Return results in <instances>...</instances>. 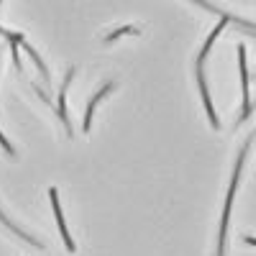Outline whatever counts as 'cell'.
Returning <instances> with one entry per match:
<instances>
[{
    "mask_svg": "<svg viewBox=\"0 0 256 256\" xmlns=\"http://www.w3.org/2000/svg\"><path fill=\"white\" fill-rule=\"evenodd\" d=\"M126 34H138V28H134V26H123V28H118V31H113V34L108 36V41H116L118 36H126Z\"/></svg>",
    "mask_w": 256,
    "mask_h": 256,
    "instance_id": "cell-9",
    "label": "cell"
},
{
    "mask_svg": "<svg viewBox=\"0 0 256 256\" xmlns=\"http://www.w3.org/2000/svg\"><path fill=\"white\" fill-rule=\"evenodd\" d=\"M244 241H246V244H248V246H256V238H251V236H246V238H244Z\"/></svg>",
    "mask_w": 256,
    "mask_h": 256,
    "instance_id": "cell-11",
    "label": "cell"
},
{
    "mask_svg": "<svg viewBox=\"0 0 256 256\" xmlns=\"http://www.w3.org/2000/svg\"><path fill=\"white\" fill-rule=\"evenodd\" d=\"M20 46H24V49H26V54H28V56L34 59V64H36V67H38V72H41V77H44V80H46V88H49V82H52V80H49V70H46V64H44V62H41V56H38V52H36V49H34L31 44H28V41H24V44H20Z\"/></svg>",
    "mask_w": 256,
    "mask_h": 256,
    "instance_id": "cell-7",
    "label": "cell"
},
{
    "mask_svg": "<svg viewBox=\"0 0 256 256\" xmlns=\"http://www.w3.org/2000/svg\"><path fill=\"white\" fill-rule=\"evenodd\" d=\"M116 88V84L113 82H108V84H102V88L98 90V95L90 100V105H88V110H84V131H90V126H92V113H95V108H98V102L105 98V95H108L110 90Z\"/></svg>",
    "mask_w": 256,
    "mask_h": 256,
    "instance_id": "cell-6",
    "label": "cell"
},
{
    "mask_svg": "<svg viewBox=\"0 0 256 256\" xmlns=\"http://www.w3.org/2000/svg\"><path fill=\"white\" fill-rule=\"evenodd\" d=\"M195 72H198V84H200V92H202V102H205V110H208L210 126H212V128H220V120H218L216 110H212V102H210V90H208V84H205V72H202V67H198Z\"/></svg>",
    "mask_w": 256,
    "mask_h": 256,
    "instance_id": "cell-5",
    "label": "cell"
},
{
    "mask_svg": "<svg viewBox=\"0 0 256 256\" xmlns=\"http://www.w3.org/2000/svg\"><path fill=\"white\" fill-rule=\"evenodd\" d=\"M248 152V144L241 148V154L236 159V169H233V180H230V190H228V200L223 208V220H220V238H218V256H226V233H228V220H230V208H233V198H236V187L241 180V169H244V159Z\"/></svg>",
    "mask_w": 256,
    "mask_h": 256,
    "instance_id": "cell-1",
    "label": "cell"
},
{
    "mask_svg": "<svg viewBox=\"0 0 256 256\" xmlns=\"http://www.w3.org/2000/svg\"><path fill=\"white\" fill-rule=\"evenodd\" d=\"M0 146H3V148H6V152H8V154H10V156H16V148H13V146H10V144H8V138H6V136H3V134H0Z\"/></svg>",
    "mask_w": 256,
    "mask_h": 256,
    "instance_id": "cell-10",
    "label": "cell"
},
{
    "mask_svg": "<svg viewBox=\"0 0 256 256\" xmlns=\"http://www.w3.org/2000/svg\"><path fill=\"white\" fill-rule=\"evenodd\" d=\"M226 24H228V20H223V24H218L216 28H212V34H210V38H208V44L202 46V52H200V56H198V67H202V64H205V56L210 54V46L212 44H216V38L223 34V28H226Z\"/></svg>",
    "mask_w": 256,
    "mask_h": 256,
    "instance_id": "cell-8",
    "label": "cell"
},
{
    "mask_svg": "<svg viewBox=\"0 0 256 256\" xmlns=\"http://www.w3.org/2000/svg\"><path fill=\"white\" fill-rule=\"evenodd\" d=\"M49 198H52V205H54V216H56V226H59V233H62V238H64V246H67V251H74V241H72L70 230H67V220H64V216H62L59 195H56V190H54V187L49 190Z\"/></svg>",
    "mask_w": 256,
    "mask_h": 256,
    "instance_id": "cell-3",
    "label": "cell"
},
{
    "mask_svg": "<svg viewBox=\"0 0 256 256\" xmlns=\"http://www.w3.org/2000/svg\"><path fill=\"white\" fill-rule=\"evenodd\" d=\"M74 67L67 72V77H64V84H62V90H59V102H56V110H59V118L64 120V126H67V134L72 136V126H70V113H67V88L72 84V80H74Z\"/></svg>",
    "mask_w": 256,
    "mask_h": 256,
    "instance_id": "cell-4",
    "label": "cell"
},
{
    "mask_svg": "<svg viewBox=\"0 0 256 256\" xmlns=\"http://www.w3.org/2000/svg\"><path fill=\"white\" fill-rule=\"evenodd\" d=\"M238 64H241V84H244V113L238 123H244L251 116V95H248V70H246V46H238Z\"/></svg>",
    "mask_w": 256,
    "mask_h": 256,
    "instance_id": "cell-2",
    "label": "cell"
}]
</instances>
